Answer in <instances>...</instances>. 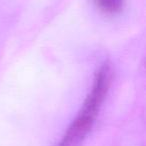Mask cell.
<instances>
[{"label":"cell","mask_w":146,"mask_h":146,"mask_svg":"<svg viewBox=\"0 0 146 146\" xmlns=\"http://www.w3.org/2000/svg\"><path fill=\"white\" fill-rule=\"evenodd\" d=\"M111 69L104 64L97 71L90 93L84 101L78 116L65 133L58 146H78L91 130L101 104L109 89Z\"/></svg>","instance_id":"1"},{"label":"cell","mask_w":146,"mask_h":146,"mask_svg":"<svg viewBox=\"0 0 146 146\" xmlns=\"http://www.w3.org/2000/svg\"><path fill=\"white\" fill-rule=\"evenodd\" d=\"M97 6L107 14H116L123 9L124 0H95Z\"/></svg>","instance_id":"2"}]
</instances>
